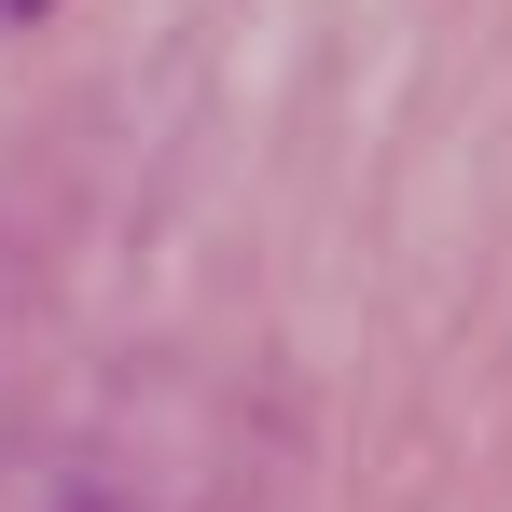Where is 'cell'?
Returning <instances> with one entry per match:
<instances>
[{
	"instance_id": "obj_1",
	"label": "cell",
	"mask_w": 512,
	"mask_h": 512,
	"mask_svg": "<svg viewBox=\"0 0 512 512\" xmlns=\"http://www.w3.org/2000/svg\"><path fill=\"white\" fill-rule=\"evenodd\" d=\"M28 14H42V0H0V28H28Z\"/></svg>"
}]
</instances>
